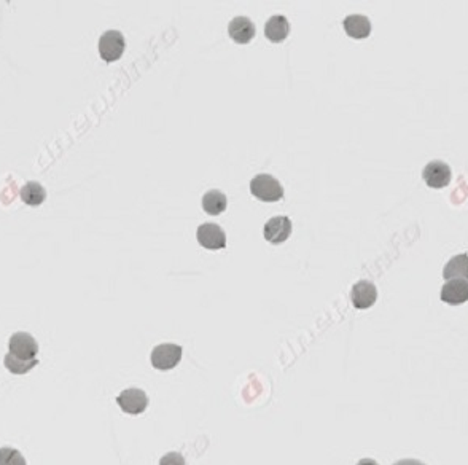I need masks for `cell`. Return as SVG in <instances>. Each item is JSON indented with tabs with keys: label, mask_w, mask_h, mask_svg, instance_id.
<instances>
[{
	"label": "cell",
	"mask_w": 468,
	"mask_h": 465,
	"mask_svg": "<svg viewBox=\"0 0 468 465\" xmlns=\"http://www.w3.org/2000/svg\"><path fill=\"white\" fill-rule=\"evenodd\" d=\"M21 199L27 206H40L46 199V191L39 182H27L21 189Z\"/></svg>",
	"instance_id": "16"
},
{
	"label": "cell",
	"mask_w": 468,
	"mask_h": 465,
	"mask_svg": "<svg viewBox=\"0 0 468 465\" xmlns=\"http://www.w3.org/2000/svg\"><path fill=\"white\" fill-rule=\"evenodd\" d=\"M9 349H10V354H13V356L18 359L34 360V359H37L39 343L36 341V338L29 335V333L18 331L11 335Z\"/></svg>",
	"instance_id": "4"
},
{
	"label": "cell",
	"mask_w": 468,
	"mask_h": 465,
	"mask_svg": "<svg viewBox=\"0 0 468 465\" xmlns=\"http://www.w3.org/2000/svg\"><path fill=\"white\" fill-rule=\"evenodd\" d=\"M250 193L265 203H278L284 198V189L276 177L258 174L250 180Z\"/></svg>",
	"instance_id": "1"
},
{
	"label": "cell",
	"mask_w": 468,
	"mask_h": 465,
	"mask_svg": "<svg viewBox=\"0 0 468 465\" xmlns=\"http://www.w3.org/2000/svg\"><path fill=\"white\" fill-rule=\"evenodd\" d=\"M350 300H352L354 308L368 309L377 300V289L373 282L359 281L350 291Z\"/></svg>",
	"instance_id": "9"
},
{
	"label": "cell",
	"mask_w": 468,
	"mask_h": 465,
	"mask_svg": "<svg viewBox=\"0 0 468 465\" xmlns=\"http://www.w3.org/2000/svg\"><path fill=\"white\" fill-rule=\"evenodd\" d=\"M182 356H183V349L180 346L164 343L156 346V348L151 351V365H153L156 370L168 371L176 369V366L180 364Z\"/></svg>",
	"instance_id": "2"
},
{
	"label": "cell",
	"mask_w": 468,
	"mask_h": 465,
	"mask_svg": "<svg viewBox=\"0 0 468 465\" xmlns=\"http://www.w3.org/2000/svg\"><path fill=\"white\" fill-rule=\"evenodd\" d=\"M116 401H118V405H120V408L123 409V411L128 413V414H133V416L143 413L148 406L147 394L143 391H141V389H134V387L123 391L118 395Z\"/></svg>",
	"instance_id": "6"
},
{
	"label": "cell",
	"mask_w": 468,
	"mask_h": 465,
	"mask_svg": "<svg viewBox=\"0 0 468 465\" xmlns=\"http://www.w3.org/2000/svg\"><path fill=\"white\" fill-rule=\"evenodd\" d=\"M125 36L120 31H107L99 39V54L106 62L118 61L125 53Z\"/></svg>",
	"instance_id": "3"
},
{
	"label": "cell",
	"mask_w": 468,
	"mask_h": 465,
	"mask_svg": "<svg viewBox=\"0 0 468 465\" xmlns=\"http://www.w3.org/2000/svg\"><path fill=\"white\" fill-rule=\"evenodd\" d=\"M292 230V220L285 217V215H279V217H273L266 221L263 228V236L271 244H282V242H285L290 238Z\"/></svg>",
	"instance_id": "5"
},
{
	"label": "cell",
	"mask_w": 468,
	"mask_h": 465,
	"mask_svg": "<svg viewBox=\"0 0 468 465\" xmlns=\"http://www.w3.org/2000/svg\"><path fill=\"white\" fill-rule=\"evenodd\" d=\"M226 206H228V199H226L225 193H222L220 190H209L208 193H204L203 196L204 212H208L209 215H220L226 211Z\"/></svg>",
	"instance_id": "15"
},
{
	"label": "cell",
	"mask_w": 468,
	"mask_h": 465,
	"mask_svg": "<svg viewBox=\"0 0 468 465\" xmlns=\"http://www.w3.org/2000/svg\"><path fill=\"white\" fill-rule=\"evenodd\" d=\"M0 465H27L24 456L15 448H0Z\"/></svg>",
	"instance_id": "18"
},
{
	"label": "cell",
	"mask_w": 468,
	"mask_h": 465,
	"mask_svg": "<svg viewBox=\"0 0 468 465\" xmlns=\"http://www.w3.org/2000/svg\"><path fill=\"white\" fill-rule=\"evenodd\" d=\"M442 300L447 304H462L468 301V281L451 279L442 289Z\"/></svg>",
	"instance_id": "11"
},
{
	"label": "cell",
	"mask_w": 468,
	"mask_h": 465,
	"mask_svg": "<svg viewBox=\"0 0 468 465\" xmlns=\"http://www.w3.org/2000/svg\"><path fill=\"white\" fill-rule=\"evenodd\" d=\"M5 366L9 369L13 374H26L29 373L34 366L39 365V359H34V360H23V359H18L13 356V354H6L5 356Z\"/></svg>",
	"instance_id": "17"
},
{
	"label": "cell",
	"mask_w": 468,
	"mask_h": 465,
	"mask_svg": "<svg viewBox=\"0 0 468 465\" xmlns=\"http://www.w3.org/2000/svg\"><path fill=\"white\" fill-rule=\"evenodd\" d=\"M394 465H425L422 462H419V461H414V459H403L400 462H397Z\"/></svg>",
	"instance_id": "20"
},
{
	"label": "cell",
	"mask_w": 468,
	"mask_h": 465,
	"mask_svg": "<svg viewBox=\"0 0 468 465\" xmlns=\"http://www.w3.org/2000/svg\"><path fill=\"white\" fill-rule=\"evenodd\" d=\"M422 179L430 189H444L451 182V168L443 161H432L424 168Z\"/></svg>",
	"instance_id": "8"
},
{
	"label": "cell",
	"mask_w": 468,
	"mask_h": 465,
	"mask_svg": "<svg viewBox=\"0 0 468 465\" xmlns=\"http://www.w3.org/2000/svg\"><path fill=\"white\" fill-rule=\"evenodd\" d=\"M198 242L209 251H220L226 247V234L215 224H204L196 231Z\"/></svg>",
	"instance_id": "7"
},
{
	"label": "cell",
	"mask_w": 468,
	"mask_h": 465,
	"mask_svg": "<svg viewBox=\"0 0 468 465\" xmlns=\"http://www.w3.org/2000/svg\"><path fill=\"white\" fill-rule=\"evenodd\" d=\"M443 277L446 281H451V279L468 281V255L460 254L452 256V259L446 263V266L443 269Z\"/></svg>",
	"instance_id": "14"
},
{
	"label": "cell",
	"mask_w": 468,
	"mask_h": 465,
	"mask_svg": "<svg viewBox=\"0 0 468 465\" xmlns=\"http://www.w3.org/2000/svg\"><path fill=\"white\" fill-rule=\"evenodd\" d=\"M160 465H187L182 454L178 453H168L166 456L161 457Z\"/></svg>",
	"instance_id": "19"
},
{
	"label": "cell",
	"mask_w": 468,
	"mask_h": 465,
	"mask_svg": "<svg viewBox=\"0 0 468 465\" xmlns=\"http://www.w3.org/2000/svg\"><path fill=\"white\" fill-rule=\"evenodd\" d=\"M290 34V24L284 15H274L265 24V36L273 44H280Z\"/></svg>",
	"instance_id": "12"
},
{
	"label": "cell",
	"mask_w": 468,
	"mask_h": 465,
	"mask_svg": "<svg viewBox=\"0 0 468 465\" xmlns=\"http://www.w3.org/2000/svg\"><path fill=\"white\" fill-rule=\"evenodd\" d=\"M255 24L247 16H236L230 21L228 34L230 37L238 44H249L255 37Z\"/></svg>",
	"instance_id": "10"
},
{
	"label": "cell",
	"mask_w": 468,
	"mask_h": 465,
	"mask_svg": "<svg viewBox=\"0 0 468 465\" xmlns=\"http://www.w3.org/2000/svg\"><path fill=\"white\" fill-rule=\"evenodd\" d=\"M342 26L347 36L355 40L367 39L371 34L370 19L363 15H349L346 19H344Z\"/></svg>",
	"instance_id": "13"
},
{
	"label": "cell",
	"mask_w": 468,
	"mask_h": 465,
	"mask_svg": "<svg viewBox=\"0 0 468 465\" xmlns=\"http://www.w3.org/2000/svg\"><path fill=\"white\" fill-rule=\"evenodd\" d=\"M357 465H380V464H377L376 461H373V459H362L359 464H357Z\"/></svg>",
	"instance_id": "21"
}]
</instances>
